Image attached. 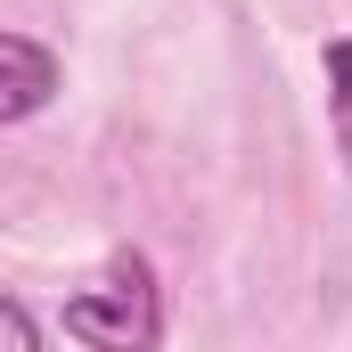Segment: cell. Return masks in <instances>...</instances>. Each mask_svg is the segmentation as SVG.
Returning <instances> with one entry per match:
<instances>
[{
	"label": "cell",
	"instance_id": "6da1fadb",
	"mask_svg": "<svg viewBox=\"0 0 352 352\" xmlns=\"http://www.w3.org/2000/svg\"><path fill=\"white\" fill-rule=\"evenodd\" d=\"M66 336L98 352H148L164 336V303H156V278L140 254H115L107 263V287H82L66 303Z\"/></svg>",
	"mask_w": 352,
	"mask_h": 352
},
{
	"label": "cell",
	"instance_id": "7a4b0ae2",
	"mask_svg": "<svg viewBox=\"0 0 352 352\" xmlns=\"http://www.w3.org/2000/svg\"><path fill=\"white\" fill-rule=\"evenodd\" d=\"M58 98V58L25 33H0V123H25Z\"/></svg>",
	"mask_w": 352,
	"mask_h": 352
},
{
	"label": "cell",
	"instance_id": "3957f363",
	"mask_svg": "<svg viewBox=\"0 0 352 352\" xmlns=\"http://www.w3.org/2000/svg\"><path fill=\"white\" fill-rule=\"evenodd\" d=\"M0 344H8V352H33V344H41V320H33L25 303H0Z\"/></svg>",
	"mask_w": 352,
	"mask_h": 352
}]
</instances>
